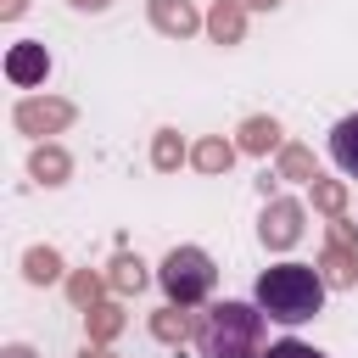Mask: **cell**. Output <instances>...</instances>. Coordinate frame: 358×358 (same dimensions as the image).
Listing matches in <instances>:
<instances>
[{"instance_id":"19","label":"cell","mask_w":358,"mask_h":358,"mask_svg":"<svg viewBox=\"0 0 358 358\" xmlns=\"http://www.w3.org/2000/svg\"><path fill=\"white\" fill-rule=\"evenodd\" d=\"M185 157V145H179V134H157V168H173Z\"/></svg>"},{"instance_id":"2","label":"cell","mask_w":358,"mask_h":358,"mask_svg":"<svg viewBox=\"0 0 358 358\" xmlns=\"http://www.w3.org/2000/svg\"><path fill=\"white\" fill-rule=\"evenodd\" d=\"M201 358H263V308L257 302H218L196 324Z\"/></svg>"},{"instance_id":"10","label":"cell","mask_w":358,"mask_h":358,"mask_svg":"<svg viewBox=\"0 0 358 358\" xmlns=\"http://www.w3.org/2000/svg\"><path fill=\"white\" fill-rule=\"evenodd\" d=\"M28 168H34V179H45V185H62V179H67V168H73V162H67V151H56V145H39V151H34V162H28Z\"/></svg>"},{"instance_id":"21","label":"cell","mask_w":358,"mask_h":358,"mask_svg":"<svg viewBox=\"0 0 358 358\" xmlns=\"http://www.w3.org/2000/svg\"><path fill=\"white\" fill-rule=\"evenodd\" d=\"M280 168H285L291 179H308V173H313V162H308V151H285V162H280Z\"/></svg>"},{"instance_id":"18","label":"cell","mask_w":358,"mask_h":358,"mask_svg":"<svg viewBox=\"0 0 358 358\" xmlns=\"http://www.w3.org/2000/svg\"><path fill=\"white\" fill-rule=\"evenodd\" d=\"M263 358H324L319 347H308V341H274Z\"/></svg>"},{"instance_id":"14","label":"cell","mask_w":358,"mask_h":358,"mask_svg":"<svg viewBox=\"0 0 358 358\" xmlns=\"http://www.w3.org/2000/svg\"><path fill=\"white\" fill-rule=\"evenodd\" d=\"M140 285H145L140 257H117V263H112V291H140Z\"/></svg>"},{"instance_id":"16","label":"cell","mask_w":358,"mask_h":358,"mask_svg":"<svg viewBox=\"0 0 358 358\" xmlns=\"http://www.w3.org/2000/svg\"><path fill=\"white\" fill-rule=\"evenodd\" d=\"M196 168H207V173L229 168V145H224V140H207V145H196Z\"/></svg>"},{"instance_id":"20","label":"cell","mask_w":358,"mask_h":358,"mask_svg":"<svg viewBox=\"0 0 358 358\" xmlns=\"http://www.w3.org/2000/svg\"><path fill=\"white\" fill-rule=\"evenodd\" d=\"M151 330H157L162 341H179V336H185V319H179V313L168 308V313H157V319H151Z\"/></svg>"},{"instance_id":"26","label":"cell","mask_w":358,"mask_h":358,"mask_svg":"<svg viewBox=\"0 0 358 358\" xmlns=\"http://www.w3.org/2000/svg\"><path fill=\"white\" fill-rule=\"evenodd\" d=\"M78 358H112V352H106V347H84Z\"/></svg>"},{"instance_id":"27","label":"cell","mask_w":358,"mask_h":358,"mask_svg":"<svg viewBox=\"0 0 358 358\" xmlns=\"http://www.w3.org/2000/svg\"><path fill=\"white\" fill-rule=\"evenodd\" d=\"M241 6H257V11H263V6H280V0H241Z\"/></svg>"},{"instance_id":"11","label":"cell","mask_w":358,"mask_h":358,"mask_svg":"<svg viewBox=\"0 0 358 358\" xmlns=\"http://www.w3.org/2000/svg\"><path fill=\"white\" fill-rule=\"evenodd\" d=\"M352 280H358V257H347L341 241H336L330 257H324V285H352Z\"/></svg>"},{"instance_id":"5","label":"cell","mask_w":358,"mask_h":358,"mask_svg":"<svg viewBox=\"0 0 358 358\" xmlns=\"http://www.w3.org/2000/svg\"><path fill=\"white\" fill-rule=\"evenodd\" d=\"M11 117H17L22 134H56V129L73 123V106H67V101H17Z\"/></svg>"},{"instance_id":"12","label":"cell","mask_w":358,"mask_h":358,"mask_svg":"<svg viewBox=\"0 0 358 358\" xmlns=\"http://www.w3.org/2000/svg\"><path fill=\"white\" fill-rule=\"evenodd\" d=\"M22 263H28V280H34V285H50V280L62 274V257H56L50 246H34V252H28Z\"/></svg>"},{"instance_id":"24","label":"cell","mask_w":358,"mask_h":358,"mask_svg":"<svg viewBox=\"0 0 358 358\" xmlns=\"http://www.w3.org/2000/svg\"><path fill=\"white\" fill-rule=\"evenodd\" d=\"M0 358H34V347H6Z\"/></svg>"},{"instance_id":"9","label":"cell","mask_w":358,"mask_h":358,"mask_svg":"<svg viewBox=\"0 0 358 358\" xmlns=\"http://www.w3.org/2000/svg\"><path fill=\"white\" fill-rule=\"evenodd\" d=\"M207 28H213L218 45H235V39H241V6H235V0H218L213 17H207Z\"/></svg>"},{"instance_id":"17","label":"cell","mask_w":358,"mask_h":358,"mask_svg":"<svg viewBox=\"0 0 358 358\" xmlns=\"http://www.w3.org/2000/svg\"><path fill=\"white\" fill-rule=\"evenodd\" d=\"M67 291H73V302H78V308H90V302H95V291H101V280H95V274H73V280H67Z\"/></svg>"},{"instance_id":"22","label":"cell","mask_w":358,"mask_h":358,"mask_svg":"<svg viewBox=\"0 0 358 358\" xmlns=\"http://www.w3.org/2000/svg\"><path fill=\"white\" fill-rule=\"evenodd\" d=\"M313 201L330 207V213H341V190H336V185H313Z\"/></svg>"},{"instance_id":"7","label":"cell","mask_w":358,"mask_h":358,"mask_svg":"<svg viewBox=\"0 0 358 358\" xmlns=\"http://www.w3.org/2000/svg\"><path fill=\"white\" fill-rule=\"evenodd\" d=\"M330 157H336V168H341L347 179H358V112L330 129Z\"/></svg>"},{"instance_id":"13","label":"cell","mask_w":358,"mask_h":358,"mask_svg":"<svg viewBox=\"0 0 358 358\" xmlns=\"http://www.w3.org/2000/svg\"><path fill=\"white\" fill-rule=\"evenodd\" d=\"M274 140H280V129H274L268 117H252V123L241 129V145H246V151H268Z\"/></svg>"},{"instance_id":"3","label":"cell","mask_w":358,"mask_h":358,"mask_svg":"<svg viewBox=\"0 0 358 358\" xmlns=\"http://www.w3.org/2000/svg\"><path fill=\"white\" fill-rule=\"evenodd\" d=\"M162 291H168V302L173 308H196V302H207V291L218 285V268H213V257L201 252V246H173L168 257H162Z\"/></svg>"},{"instance_id":"4","label":"cell","mask_w":358,"mask_h":358,"mask_svg":"<svg viewBox=\"0 0 358 358\" xmlns=\"http://www.w3.org/2000/svg\"><path fill=\"white\" fill-rule=\"evenodd\" d=\"M45 73H50V56H45V45H39V39H22V45H11V50H6V78H11L17 90L45 84Z\"/></svg>"},{"instance_id":"1","label":"cell","mask_w":358,"mask_h":358,"mask_svg":"<svg viewBox=\"0 0 358 358\" xmlns=\"http://www.w3.org/2000/svg\"><path fill=\"white\" fill-rule=\"evenodd\" d=\"M252 302L274 324H302V319H313L324 308V274L308 268V263H274V268L257 274V296Z\"/></svg>"},{"instance_id":"25","label":"cell","mask_w":358,"mask_h":358,"mask_svg":"<svg viewBox=\"0 0 358 358\" xmlns=\"http://www.w3.org/2000/svg\"><path fill=\"white\" fill-rule=\"evenodd\" d=\"M73 6H78V11H101L106 0H73Z\"/></svg>"},{"instance_id":"23","label":"cell","mask_w":358,"mask_h":358,"mask_svg":"<svg viewBox=\"0 0 358 358\" xmlns=\"http://www.w3.org/2000/svg\"><path fill=\"white\" fill-rule=\"evenodd\" d=\"M22 6H28V0H0V17H17Z\"/></svg>"},{"instance_id":"6","label":"cell","mask_w":358,"mask_h":358,"mask_svg":"<svg viewBox=\"0 0 358 358\" xmlns=\"http://www.w3.org/2000/svg\"><path fill=\"white\" fill-rule=\"evenodd\" d=\"M302 235V207L296 201H274L268 213H263V241L268 246H291Z\"/></svg>"},{"instance_id":"8","label":"cell","mask_w":358,"mask_h":358,"mask_svg":"<svg viewBox=\"0 0 358 358\" xmlns=\"http://www.w3.org/2000/svg\"><path fill=\"white\" fill-rule=\"evenodd\" d=\"M151 22H157L162 34H190V28H196V11H190L185 0H151Z\"/></svg>"},{"instance_id":"15","label":"cell","mask_w":358,"mask_h":358,"mask_svg":"<svg viewBox=\"0 0 358 358\" xmlns=\"http://www.w3.org/2000/svg\"><path fill=\"white\" fill-rule=\"evenodd\" d=\"M84 319H90V336H101V341H106V336H117V330H123V313H117V308H112V302H101V308H90V313H84Z\"/></svg>"}]
</instances>
